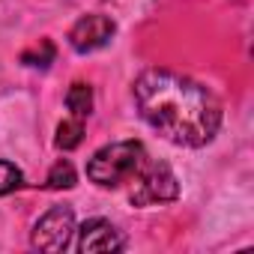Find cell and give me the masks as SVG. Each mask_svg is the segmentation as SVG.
<instances>
[{
    "instance_id": "9",
    "label": "cell",
    "mask_w": 254,
    "mask_h": 254,
    "mask_svg": "<svg viewBox=\"0 0 254 254\" xmlns=\"http://www.w3.org/2000/svg\"><path fill=\"white\" fill-rule=\"evenodd\" d=\"M75 183H78V174H75V168H72L69 159H60L57 165H51V171H48V177H45V189H51V191L72 189Z\"/></svg>"
},
{
    "instance_id": "3",
    "label": "cell",
    "mask_w": 254,
    "mask_h": 254,
    "mask_svg": "<svg viewBox=\"0 0 254 254\" xmlns=\"http://www.w3.org/2000/svg\"><path fill=\"white\" fill-rule=\"evenodd\" d=\"M129 183H132V189H129L132 206H156V203H171L180 197V180L168 162L147 159Z\"/></svg>"
},
{
    "instance_id": "5",
    "label": "cell",
    "mask_w": 254,
    "mask_h": 254,
    "mask_svg": "<svg viewBox=\"0 0 254 254\" xmlns=\"http://www.w3.org/2000/svg\"><path fill=\"white\" fill-rule=\"evenodd\" d=\"M117 33V24L111 15H102V12H90V15H81L72 30H69V45L72 51L78 54H90V51H99L105 48Z\"/></svg>"
},
{
    "instance_id": "1",
    "label": "cell",
    "mask_w": 254,
    "mask_h": 254,
    "mask_svg": "<svg viewBox=\"0 0 254 254\" xmlns=\"http://www.w3.org/2000/svg\"><path fill=\"white\" fill-rule=\"evenodd\" d=\"M132 96L144 123L177 147H206L221 129V102L215 93L174 69L141 72Z\"/></svg>"
},
{
    "instance_id": "2",
    "label": "cell",
    "mask_w": 254,
    "mask_h": 254,
    "mask_svg": "<svg viewBox=\"0 0 254 254\" xmlns=\"http://www.w3.org/2000/svg\"><path fill=\"white\" fill-rule=\"evenodd\" d=\"M144 162H147V147L141 141H114L93 153V159L87 162V180L102 189H117L129 183Z\"/></svg>"
},
{
    "instance_id": "8",
    "label": "cell",
    "mask_w": 254,
    "mask_h": 254,
    "mask_svg": "<svg viewBox=\"0 0 254 254\" xmlns=\"http://www.w3.org/2000/svg\"><path fill=\"white\" fill-rule=\"evenodd\" d=\"M81 141H84V120L72 117V120H66V123H60V126H57V138H54L57 150L69 153V150L81 147Z\"/></svg>"
},
{
    "instance_id": "7",
    "label": "cell",
    "mask_w": 254,
    "mask_h": 254,
    "mask_svg": "<svg viewBox=\"0 0 254 254\" xmlns=\"http://www.w3.org/2000/svg\"><path fill=\"white\" fill-rule=\"evenodd\" d=\"M66 108L72 111V117L87 120V117L93 114V87L84 84V81H75V84L66 90Z\"/></svg>"
},
{
    "instance_id": "11",
    "label": "cell",
    "mask_w": 254,
    "mask_h": 254,
    "mask_svg": "<svg viewBox=\"0 0 254 254\" xmlns=\"http://www.w3.org/2000/svg\"><path fill=\"white\" fill-rule=\"evenodd\" d=\"M21 183H24L21 168H15V165L6 162V159H0V197H6V194H12L15 189H21Z\"/></svg>"
},
{
    "instance_id": "10",
    "label": "cell",
    "mask_w": 254,
    "mask_h": 254,
    "mask_svg": "<svg viewBox=\"0 0 254 254\" xmlns=\"http://www.w3.org/2000/svg\"><path fill=\"white\" fill-rule=\"evenodd\" d=\"M54 57H57V48H54L51 39H42L36 48L21 51V63H24V66H33V69H48V66L54 63Z\"/></svg>"
},
{
    "instance_id": "6",
    "label": "cell",
    "mask_w": 254,
    "mask_h": 254,
    "mask_svg": "<svg viewBox=\"0 0 254 254\" xmlns=\"http://www.w3.org/2000/svg\"><path fill=\"white\" fill-rule=\"evenodd\" d=\"M123 248H126V236L108 218H87L81 227H75V251L81 254L123 251Z\"/></svg>"
},
{
    "instance_id": "4",
    "label": "cell",
    "mask_w": 254,
    "mask_h": 254,
    "mask_svg": "<svg viewBox=\"0 0 254 254\" xmlns=\"http://www.w3.org/2000/svg\"><path fill=\"white\" fill-rule=\"evenodd\" d=\"M72 236H75V212H72V206L57 203V206H51V209L33 224L30 245H33L36 251H51V254H57V251L69 248Z\"/></svg>"
}]
</instances>
